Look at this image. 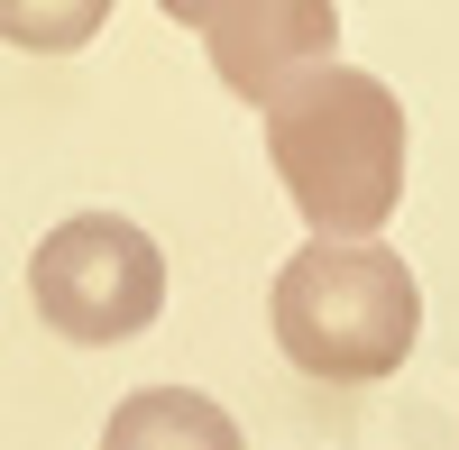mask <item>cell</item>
<instances>
[{"label":"cell","instance_id":"cell-1","mask_svg":"<svg viewBox=\"0 0 459 450\" xmlns=\"http://www.w3.org/2000/svg\"><path fill=\"white\" fill-rule=\"evenodd\" d=\"M266 157L322 239H377L404 203V101L359 65H303L266 101Z\"/></svg>","mask_w":459,"mask_h":450},{"label":"cell","instance_id":"cell-2","mask_svg":"<svg viewBox=\"0 0 459 450\" xmlns=\"http://www.w3.org/2000/svg\"><path fill=\"white\" fill-rule=\"evenodd\" d=\"M276 350L303 368V377L331 386H377L395 377L404 350L423 341V285L386 239H313L285 257L276 294Z\"/></svg>","mask_w":459,"mask_h":450},{"label":"cell","instance_id":"cell-3","mask_svg":"<svg viewBox=\"0 0 459 450\" xmlns=\"http://www.w3.org/2000/svg\"><path fill=\"white\" fill-rule=\"evenodd\" d=\"M28 304H37L47 331H65L74 350L138 341V331L166 313V257L120 212H74L28 257Z\"/></svg>","mask_w":459,"mask_h":450},{"label":"cell","instance_id":"cell-4","mask_svg":"<svg viewBox=\"0 0 459 450\" xmlns=\"http://www.w3.org/2000/svg\"><path fill=\"white\" fill-rule=\"evenodd\" d=\"M203 37H212V74L266 110L303 65H322L340 47V10L331 0H221Z\"/></svg>","mask_w":459,"mask_h":450},{"label":"cell","instance_id":"cell-5","mask_svg":"<svg viewBox=\"0 0 459 450\" xmlns=\"http://www.w3.org/2000/svg\"><path fill=\"white\" fill-rule=\"evenodd\" d=\"M101 450H248V441H239V423H230L212 395H194V386H138V395L110 404Z\"/></svg>","mask_w":459,"mask_h":450},{"label":"cell","instance_id":"cell-6","mask_svg":"<svg viewBox=\"0 0 459 450\" xmlns=\"http://www.w3.org/2000/svg\"><path fill=\"white\" fill-rule=\"evenodd\" d=\"M120 10V0H0V37L28 56H74V47H92L101 19Z\"/></svg>","mask_w":459,"mask_h":450},{"label":"cell","instance_id":"cell-7","mask_svg":"<svg viewBox=\"0 0 459 450\" xmlns=\"http://www.w3.org/2000/svg\"><path fill=\"white\" fill-rule=\"evenodd\" d=\"M157 10H166V19H184V28H203V19L221 10V0H157Z\"/></svg>","mask_w":459,"mask_h":450}]
</instances>
